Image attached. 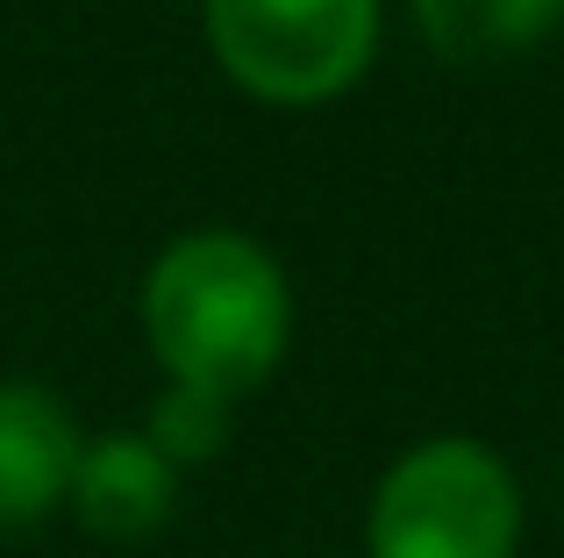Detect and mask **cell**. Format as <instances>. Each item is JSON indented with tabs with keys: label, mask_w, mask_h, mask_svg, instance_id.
<instances>
[{
	"label": "cell",
	"mask_w": 564,
	"mask_h": 558,
	"mask_svg": "<svg viewBox=\"0 0 564 558\" xmlns=\"http://www.w3.org/2000/svg\"><path fill=\"white\" fill-rule=\"evenodd\" d=\"M143 344L172 387L243 401L279 373L293 336V287L243 229H186L143 272Z\"/></svg>",
	"instance_id": "cell-1"
},
{
	"label": "cell",
	"mask_w": 564,
	"mask_h": 558,
	"mask_svg": "<svg viewBox=\"0 0 564 558\" xmlns=\"http://www.w3.org/2000/svg\"><path fill=\"white\" fill-rule=\"evenodd\" d=\"M522 487L479 437H422L379 473L365 558H514Z\"/></svg>",
	"instance_id": "cell-2"
},
{
	"label": "cell",
	"mask_w": 564,
	"mask_h": 558,
	"mask_svg": "<svg viewBox=\"0 0 564 558\" xmlns=\"http://www.w3.org/2000/svg\"><path fill=\"white\" fill-rule=\"evenodd\" d=\"M215 65L272 108H315L365 79L379 0H200Z\"/></svg>",
	"instance_id": "cell-3"
},
{
	"label": "cell",
	"mask_w": 564,
	"mask_h": 558,
	"mask_svg": "<svg viewBox=\"0 0 564 558\" xmlns=\"http://www.w3.org/2000/svg\"><path fill=\"white\" fill-rule=\"evenodd\" d=\"M79 422L36 379H0V537L57 516L79 473Z\"/></svg>",
	"instance_id": "cell-4"
},
{
	"label": "cell",
	"mask_w": 564,
	"mask_h": 558,
	"mask_svg": "<svg viewBox=\"0 0 564 558\" xmlns=\"http://www.w3.org/2000/svg\"><path fill=\"white\" fill-rule=\"evenodd\" d=\"M65 508L100 545H143V537H158L172 523V508H180V465L158 459V444L143 430L86 437Z\"/></svg>",
	"instance_id": "cell-5"
},
{
	"label": "cell",
	"mask_w": 564,
	"mask_h": 558,
	"mask_svg": "<svg viewBox=\"0 0 564 558\" xmlns=\"http://www.w3.org/2000/svg\"><path fill=\"white\" fill-rule=\"evenodd\" d=\"M408 8H414V29H422L429 51L465 72L536 51L564 22V0H408Z\"/></svg>",
	"instance_id": "cell-6"
},
{
	"label": "cell",
	"mask_w": 564,
	"mask_h": 558,
	"mask_svg": "<svg viewBox=\"0 0 564 558\" xmlns=\"http://www.w3.org/2000/svg\"><path fill=\"white\" fill-rule=\"evenodd\" d=\"M229 408L221 394H200V387H165L151 401V416H143V437L158 444V459L165 465H207L221 444H229Z\"/></svg>",
	"instance_id": "cell-7"
}]
</instances>
